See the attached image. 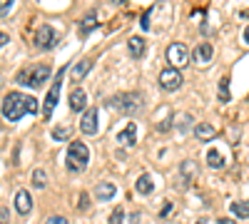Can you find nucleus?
<instances>
[{
	"label": "nucleus",
	"instance_id": "1",
	"mask_svg": "<svg viewBox=\"0 0 249 224\" xmlns=\"http://www.w3.org/2000/svg\"><path fill=\"white\" fill-rule=\"evenodd\" d=\"M35 115L37 112V100L23 92H8L3 97V117L8 122H18L23 115Z\"/></svg>",
	"mask_w": 249,
	"mask_h": 224
},
{
	"label": "nucleus",
	"instance_id": "2",
	"mask_svg": "<svg viewBox=\"0 0 249 224\" xmlns=\"http://www.w3.org/2000/svg\"><path fill=\"white\" fill-rule=\"evenodd\" d=\"M107 105H112L122 115H137L144 110V97H142V92H120V95L110 97Z\"/></svg>",
	"mask_w": 249,
	"mask_h": 224
},
{
	"label": "nucleus",
	"instance_id": "3",
	"mask_svg": "<svg viewBox=\"0 0 249 224\" xmlns=\"http://www.w3.org/2000/svg\"><path fill=\"white\" fill-rule=\"evenodd\" d=\"M90 165V150L85 142H70L68 147V170L70 172H82Z\"/></svg>",
	"mask_w": 249,
	"mask_h": 224
},
{
	"label": "nucleus",
	"instance_id": "4",
	"mask_svg": "<svg viewBox=\"0 0 249 224\" xmlns=\"http://www.w3.org/2000/svg\"><path fill=\"white\" fill-rule=\"evenodd\" d=\"M50 80V68L48 65H35L30 70H23L18 75V83L20 85H30V87H43Z\"/></svg>",
	"mask_w": 249,
	"mask_h": 224
},
{
	"label": "nucleus",
	"instance_id": "5",
	"mask_svg": "<svg viewBox=\"0 0 249 224\" xmlns=\"http://www.w3.org/2000/svg\"><path fill=\"white\" fill-rule=\"evenodd\" d=\"M167 63H170V68H175V70H182L184 65H190V48H187L184 43H170V48H167Z\"/></svg>",
	"mask_w": 249,
	"mask_h": 224
},
{
	"label": "nucleus",
	"instance_id": "6",
	"mask_svg": "<svg viewBox=\"0 0 249 224\" xmlns=\"http://www.w3.org/2000/svg\"><path fill=\"white\" fill-rule=\"evenodd\" d=\"M182 83H184L182 72H179V70H175V68H170V65L160 72V85H162V90L175 92V90H179V87H182Z\"/></svg>",
	"mask_w": 249,
	"mask_h": 224
},
{
	"label": "nucleus",
	"instance_id": "7",
	"mask_svg": "<svg viewBox=\"0 0 249 224\" xmlns=\"http://www.w3.org/2000/svg\"><path fill=\"white\" fill-rule=\"evenodd\" d=\"M55 43H57L55 28L53 25H40L37 33H35V48L37 50H50V48H55Z\"/></svg>",
	"mask_w": 249,
	"mask_h": 224
},
{
	"label": "nucleus",
	"instance_id": "8",
	"mask_svg": "<svg viewBox=\"0 0 249 224\" xmlns=\"http://www.w3.org/2000/svg\"><path fill=\"white\" fill-rule=\"evenodd\" d=\"M62 77H65V70H60V72H57L55 83H53V87H50V92H48V97H45V107H43V115H45L48 120H50V115H53V110H55V105H57L60 87H62Z\"/></svg>",
	"mask_w": 249,
	"mask_h": 224
},
{
	"label": "nucleus",
	"instance_id": "9",
	"mask_svg": "<svg viewBox=\"0 0 249 224\" xmlns=\"http://www.w3.org/2000/svg\"><path fill=\"white\" fill-rule=\"evenodd\" d=\"M68 105H70L72 112H82V115H85V112H88V92L82 90V87H75V90L70 92Z\"/></svg>",
	"mask_w": 249,
	"mask_h": 224
},
{
	"label": "nucleus",
	"instance_id": "10",
	"mask_svg": "<svg viewBox=\"0 0 249 224\" xmlns=\"http://www.w3.org/2000/svg\"><path fill=\"white\" fill-rule=\"evenodd\" d=\"M212 57H214V48L212 43H199L195 50H192V60L197 65H210L212 63Z\"/></svg>",
	"mask_w": 249,
	"mask_h": 224
},
{
	"label": "nucleus",
	"instance_id": "11",
	"mask_svg": "<svg viewBox=\"0 0 249 224\" xmlns=\"http://www.w3.org/2000/svg\"><path fill=\"white\" fill-rule=\"evenodd\" d=\"M80 132L82 135H97V110L95 107H90L85 115H82V120H80Z\"/></svg>",
	"mask_w": 249,
	"mask_h": 224
},
{
	"label": "nucleus",
	"instance_id": "12",
	"mask_svg": "<svg viewBox=\"0 0 249 224\" xmlns=\"http://www.w3.org/2000/svg\"><path fill=\"white\" fill-rule=\"evenodd\" d=\"M117 142L122 147H132L135 142H137V125L135 122H127V125H124V130L117 135Z\"/></svg>",
	"mask_w": 249,
	"mask_h": 224
},
{
	"label": "nucleus",
	"instance_id": "13",
	"mask_svg": "<svg viewBox=\"0 0 249 224\" xmlns=\"http://www.w3.org/2000/svg\"><path fill=\"white\" fill-rule=\"evenodd\" d=\"M15 209H18V214H30V209H33V197H30L28 190H20V192L15 194Z\"/></svg>",
	"mask_w": 249,
	"mask_h": 224
},
{
	"label": "nucleus",
	"instance_id": "14",
	"mask_svg": "<svg viewBox=\"0 0 249 224\" xmlns=\"http://www.w3.org/2000/svg\"><path fill=\"white\" fill-rule=\"evenodd\" d=\"M115 194H117V187L112 185V182H97V187H95V197H97L100 202H110Z\"/></svg>",
	"mask_w": 249,
	"mask_h": 224
},
{
	"label": "nucleus",
	"instance_id": "15",
	"mask_svg": "<svg viewBox=\"0 0 249 224\" xmlns=\"http://www.w3.org/2000/svg\"><path fill=\"white\" fill-rule=\"evenodd\" d=\"M195 137H197L199 142H210V139L217 137V127L210 125V122H199V125L195 127Z\"/></svg>",
	"mask_w": 249,
	"mask_h": 224
},
{
	"label": "nucleus",
	"instance_id": "16",
	"mask_svg": "<svg viewBox=\"0 0 249 224\" xmlns=\"http://www.w3.org/2000/svg\"><path fill=\"white\" fill-rule=\"evenodd\" d=\"M179 174L184 177V182H195L197 174H199L197 162H195V159H184V162H179Z\"/></svg>",
	"mask_w": 249,
	"mask_h": 224
},
{
	"label": "nucleus",
	"instance_id": "17",
	"mask_svg": "<svg viewBox=\"0 0 249 224\" xmlns=\"http://www.w3.org/2000/svg\"><path fill=\"white\" fill-rule=\"evenodd\" d=\"M127 50H130V55H132L135 60H140V57L144 55V40H142L140 35H132L130 43H127Z\"/></svg>",
	"mask_w": 249,
	"mask_h": 224
},
{
	"label": "nucleus",
	"instance_id": "18",
	"mask_svg": "<svg viewBox=\"0 0 249 224\" xmlns=\"http://www.w3.org/2000/svg\"><path fill=\"white\" fill-rule=\"evenodd\" d=\"M135 190H137L140 194H150V192L155 190L152 177H150V174H140V177H137V182H135Z\"/></svg>",
	"mask_w": 249,
	"mask_h": 224
},
{
	"label": "nucleus",
	"instance_id": "19",
	"mask_svg": "<svg viewBox=\"0 0 249 224\" xmlns=\"http://www.w3.org/2000/svg\"><path fill=\"white\" fill-rule=\"evenodd\" d=\"M90 68H92V63H90V60H80V63L72 68V72H70V77L75 80V83H80V80L82 77H85L88 72H90Z\"/></svg>",
	"mask_w": 249,
	"mask_h": 224
},
{
	"label": "nucleus",
	"instance_id": "20",
	"mask_svg": "<svg viewBox=\"0 0 249 224\" xmlns=\"http://www.w3.org/2000/svg\"><path fill=\"white\" fill-rule=\"evenodd\" d=\"M207 165H210L212 170H222L224 167V157L217 150H207Z\"/></svg>",
	"mask_w": 249,
	"mask_h": 224
},
{
	"label": "nucleus",
	"instance_id": "21",
	"mask_svg": "<svg viewBox=\"0 0 249 224\" xmlns=\"http://www.w3.org/2000/svg\"><path fill=\"white\" fill-rule=\"evenodd\" d=\"M232 214L239 219H249V202H232Z\"/></svg>",
	"mask_w": 249,
	"mask_h": 224
},
{
	"label": "nucleus",
	"instance_id": "22",
	"mask_svg": "<svg viewBox=\"0 0 249 224\" xmlns=\"http://www.w3.org/2000/svg\"><path fill=\"white\" fill-rule=\"evenodd\" d=\"M45 185H48L45 172H43V170H35V172H33V187H35V190H45Z\"/></svg>",
	"mask_w": 249,
	"mask_h": 224
},
{
	"label": "nucleus",
	"instance_id": "23",
	"mask_svg": "<svg viewBox=\"0 0 249 224\" xmlns=\"http://www.w3.org/2000/svg\"><path fill=\"white\" fill-rule=\"evenodd\" d=\"M70 135H72V130H70V127H65V125H57V127L53 130V139H57V142L70 139Z\"/></svg>",
	"mask_w": 249,
	"mask_h": 224
},
{
	"label": "nucleus",
	"instance_id": "24",
	"mask_svg": "<svg viewBox=\"0 0 249 224\" xmlns=\"http://www.w3.org/2000/svg\"><path fill=\"white\" fill-rule=\"evenodd\" d=\"M92 28H95V15L90 13V15H88L85 20H82V25H80V33L85 35V33H88V30H92Z\"/></svg>",
	"mask_w": 249,
	"mask_h": 224
},
{
	"label": "nucleus",
	"instance_id": "25",
	"mask_svg": "<svg viewBox=\"0 0 249 224\" xmlns=\"http://www.w3.org/2000/svg\"><path fill=\"white\" fill-rule=\"evenodd\" d=\"M227 85H230V80H227V77H222V80H219V100H222V103H227V100H230V92H227Z\"/></svg>",
	"mask_w": 249,
	"mask_h": 224
},
{
	"label": "nucleus",
	"instance_id": "26",
	"mask_svg": "<svg viewBox=\"0 0 249 224\" xmlns=\"http://www.w3.org/2000/svg\"><path fill=\"white\" fill-rule=\"evenodd\" d=\"M122 217H124V209L122 207H115L112 209V217H110V224H122Z\"/></svg>",
	"mask_w": 249,
	"mask_h": 224
},
{
	"label": "nucleus",
	"instance_id": "27",
	"mask_svg": "<svg viewBox=\"0 0 249 224\" xmlns=\"http://www.w3.org/2000/svg\"><path fill=\"white\" fill-rule=\"evenodd\" d=\"M45 224H68V219H65V217H60V214H53V217L45 219Z\"/></svg>",
	"mask_w": 249,
	"mask_h": 224
},
{
	"label": "nucleus",
	"instance_id": "28",
	"mask_svg": "<svg viewBox=\"0 0 249 224\" xmlns=\"http://www.w3.org/2000/svg\"><path fill=\"white\" fill-rule=\"evenodd\" d=\"M172 212H175V205H172V202H167V205H164V207H162V212H160V217L164 219V217H170Z\"/></svg>",
	"mask_w": 249,
	"mask_h": 224
},
{
	"label": "nucleus",
	"instance_id": "29",
	"mask_svg": "<svg viewBox=\"0 0 249 224\" xmlns=\"http://www.w3.org/2000/svg\"><path fill=\"white\" fill-rule=\"evenodd\" d=\"M10 10H13V3H10V0H3V5H0V15L5 17V15H8Z\"/></svg>",
	"mask_w": 249,
	"mask_h": 224
},
{
	"label": "nucleus",
	"instance_id": "30",
	"mask_svg": "<svg viewBox=\"0 0 249 224\" xmlns=\"http://www.w3.org/2000/svg\"><path fill=\"white\" fill-rule=\"evenodd\" d=\"M142 28H144V30L150 28V13H144V15H142Z\"/></svg>",
	"mask_w": 249,
	"mask_h": 224
},
{
	"label": "nucleus",
	"instance_id": "31",
	"mask_svg": "<svg viewBox=\"0 0 249 224\" xmlns=\"http://www.w3.org/2000/svg\"><path fill=\"white\" fill-rule=\"evenodd\" d=\"M0 224H10V219H8V207H3V222Z\"/></svg>",
	"mask_w": 249,
	"mask_h": 224
},
{
	"label": "nucleus",
	"instance_id": "32",
	"mask_svg": "<svg viewBox=\"0 0 249 224\" xmlns=\"http://www.w3.org/2000/svg\"><path fill=\"white\" fill-rule=\"evenodd\" d=\"M217 224H234V222H232V219H227V217H224V219H217Z\"/></svg>",
	"mask_w": 249,
	"mask_h": 224
},
{
	"label": "nucleus",
	"instance_id": "33",
	"mask_svg": "<svg viewBox=\"0 0 249 224\" xmlns=\"http://www.w3.org/2000/svg\"><path fill=\"white\" fill-rule=\"evenodd\" d=\"M244 40H247V43H249V25L244 28Z\"/></svg>",
	"mask_w": 249,
	"mask_h": 224
},
{
	"label": "nucleus",
	"instance_id": "34",
	"mask_svg": "<svg viewBox=\"0 0 249 224\" xmlns=\"http://www.w3.org/2000/svg\"><path fill=\"white\" fill-rule=\"evenodd\" d=\"M197 224H212V222H210V219H199Z\"/></svg>",
	"mask_w": 249,
	"mask_h": 224
}]
</instances>
